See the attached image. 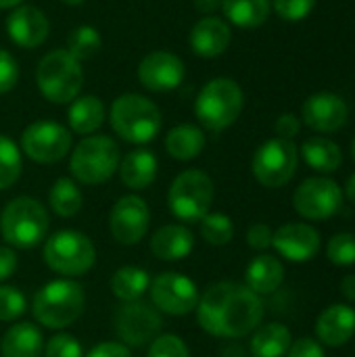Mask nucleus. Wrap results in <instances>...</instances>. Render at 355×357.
Instances as JSON below:
<instances>
[{
	"instance_id": "obj_1",
	"label": "nucleus",
	"mask_w": 355,
	"mask_h": 357,
	"mask_svg": "<svg viewBox=\"0 0 355 357\" xmlns=\"http://www.w3.org/2000/svg\"><path fill=\"white\" fill-rule=\"evenodd\" d=\"M199 326L222 339H241L251 335L264 320V303L245 284L216 282L197 305Z\"/></svg>"
},
{
	"instance_id": "obj_2",
	"label": "nucleus",
	"mask_w": 355,
	"mask_h": 357,
	"mask_svg": "<svg viewBox=\"0 0 355 357\" xmlns=\"http://www.w3.org/2000/svg\"><path fill=\"white\" fill-rule=\"evenodd\" d=\"M86 307V295L80 282L71 278L46 282L33 297L31 314L38 324L52 331L71 326Z\"/></svg>"
},
{
	"instance_id": "obj_3",
	"label": "nucleus",
	"mask_w": 355,
	"mask_h": 357,
	"mask_svg": "<svg viewBox=\"0 0 355 357\" xmlns=\"http://www.w3.org/2000/svg\"><path fill=\"white\" fill-rule=\"evenodd\" d=\"M50 228L46 207L31 197H17L0 213V234L13 249H33Z\"/></svg>"
},
{
	"instance_id": "obj_4",
	"label": "nucleus",
	"mask_w": 355,
	"mask_h": 357,
	"mask_svg": "<svg viewBox=\"0 0 355 357\" xmlns=\"http://www.w3.org/2000/svg\"><path fill=\"white\" fill-rule=\"evenodd\" d=\"M111 128L130 144H146L161 130V111L146 96L130 92L113 100Z\"/></svg>"
},
{
	"instance_id": "obj_5",
	"label": "nucleus",
	"mask_w": 355,
	"mask_h": 357,
	"mask_svg": "<svg viewBox=\"0 0 355 357\" xmlns=\"http://www.w3.org/2000/svg\"><path fill=\"white\" fill-rule=\"evenodd\" d=\"M36 82L46 100L67 105L80 96L84 86V69L80 61L67 52V48H59L40 61L36 69Z\"/></svg>"
},
{
	"instance_id": "obj_6",
	"label": "nucleus",
	"mask_w": 355,
	"mask_h": 357,
	"mask_svg": "<svg viewBox=\"0 0 355 357\" xmlns=\"http://www.w3.org/2000/svg\"><path fill=\"white\" fill-rule=\"evenodd\" d=\"M243 90L230 77H216L203 86L195 102L199 123L211 132L230 128L243 111Z\"/></svg>"
},
{
	"instance_id": "obj_7",
	"label": "nucleus",
	"mask_w": 355,
	"mask_h": 357,
	"mask_svg": "<svg viewBox=\"0 0 355 357\" xmlns=\"http://www.w3.org/2000/svg\"><path fill=\"white\" fill-rule=\"evenodd\" d=\"M119 167V146L111 136H88L71 153V176L86 184L96 186L107 182Z\"/></svg>"
},
{
	"instance_id": "obj_8",
	"label": "nucleus",
	"mask_w": 355,
	"mask_h": 357,
	"mask_svg": "<svg viewBox=\"0 0 355 357\" xmlns=\"http://www.w3.org/2000/svg\"><path fill=\"white\" fill-rule=\"evenodd\" d=\"M213 182L201 169H186L176 176L167 192L169 211L186 224L201 222L213 205Z\"/></svg>"
},
{
	"instance_id": "obj_9",
	"label": "nucleus",
	"mask_w": 355,
	"mask_h": 357,
	"mask_svg": "<svg viewBox=\"0 0 355 357\" xmlns=\"http://www.w3.org/2000/svg\"><path fill=\"white\" fill-rule=\"evenodd\" d=\"M42 255L46 266L65 278H75L86 274L88 270H92L96 261V249L90 236L77 230L54 232L46 241Z\"/></svg>"
},
{
	"instance_id": "obj_10",
	"label": "nucleus",
	"mask_w": 355,
	"mask_h": 357,
	"mask_svg": "<svg viewBox=\"0 0 355 357\" xmlns=\"http://www.w3.org/2000/svg\"><path fill=\"white\" fill-rule=\"evenodd\" d=\"M297 146L293 140L272 138L266 140L253 155V176L266 188H280L291 182L297 172Z\"/></svg>"
},
{
	"instance_id": "obj_11",
	"label": "nucleus",
	"mask_w": 355,
	"mask_h": 357,
	"mask_svg": "<svg viewBox=\"0 0 355 357\" xmlns=\"http://www.w3.org/2000/svg\"><path fill=\"white\" fill-rule=\"evenodd\" d=\"M149 295L157 312L169 316H186L197 310L201 293L192 278L180 272H161L151 280Z\"/></svg>"
},
{
	"instance_id": "obj_12",
	"label": "nucleus",
	"mask_w": 355,
	"mask_h": 357,
	"mask_svg": "<svg viewBox=\"0 0 355 357\" xmlns=\"http://www.w3.org/2000/svg\"><path fill=\"white\" fill-rule=\"evenodd\" d=\"M295 211L314 222L328 220L337 215L343 207V190L341 186L331 178H308L299 184V188L293 195Z\"/></svg>"
},
{
	"instance_id": "obj_13",
	"label": "nucleus",
	"mask_w": 355,
	"mask_h": 357,
	"mask_svg": "<svg viewBox=\"0 0 355 357\" xmlns=\"http://www.w3.org/2000/svg\"><path fill=\"white\" fill-rule=\"evenodd\" d=\"M71 149V134L56 121H36L21 134V151L36 163L50 165L67 157Z\"/></svg>"
},
{
	"instance_id": "obj_14",
	"label": "nucleus",
	"mask_w": 355,
	"mask_h": 357,
	"mask_svg": "<svg viewBox=\"0 0 355 357\" xmlns=\"http://www.w3.org/2000/svg\"><path fill=\"white\" fill-rule=\"evenodd\" d=\"M115 333L123 341L126 347H142L159 337L163 328L161 314L142 301L123 303L113 318Z\"/></svg>"
},
{
	"instance_id": "obj_15",
	"label": "nucleus",
	"mask_w": 355,
	"mask_h": 357,
	"mask_svg": "<svg viewBox=\"0 0 355 357\" xmlns=\"http://www.w3.org/2000/svg\"><path fill=\"white\" fill-rule=\"evenodd\" d=\"M149 226H151V209L144 199L136 195H126L113 205L109 215V228L119 245L126 247L138 245L146 236Z\"/></svg>"
},
{
	"instance_id": "obj_16",
	"label": "nucleus",
	"mask_w": 355,
	"mask_h": 357,
	"mask_svg": "<svg viewBox=\"0 0 355 357\" xmlns=\"http://www.w3.org/2000/svg\"><path fill=\"white\" fill-rule=\"evenodd\" d=\"M186 67L182 59L167 50H155L146 54L138 65V79L153 92H167L184 82Z\"/></svg>"
},
{
	"instance_id": "obj_17",
	"label": "nucleus",
	"mask_w": 355,
	"mask_h": 357,
	"mask_svg": "<svg viewBox=\"0 0 355 357\" xmlns=\"http://www.w3.org/2000/svg\"><path fill=\"white\" fill-rule=\"evenodd\" d=\"M272 247L289 261L303 264L318 255L320 251V234L310 224L291 222L280 226L274 232Z\"/></svg>"
},
{
	"instance_id": "obj_18",
	"label": "nucleus",
	"mask_w": 355,
	"mask_h": 357,
	"mask_svg": "<svg viewBox=\"0 0 355 357\" xmlns=\"http://www.w3.org/2000/svg\"><path fill=\"white\" fill-rule=\"evenodd\" d=\"M349 109L339 94L318 92L303 102V121L316 132H337L347 123Z\"/></svg>"
},
{
	"instance_id": "obj_19",
	"label": "nucleus",
	"mask_w": 355,
	"mask_h": 357,
	"mask_svg": "<svg viewBox=\"0 0 355 357\" xmlns=\"http://www.w3.org/2000/svg\"><path fill=\"white\" fill-rule=\"evenodd\" d=\"M50 23L46 15L36 6H17L6 19V31L10 40L21 48H36L48 38Z\"/></svg>"
},
{
	"instance_id": "obj_20",
	"label": "nucleus",
	"mask_w": 355,
	"mask_h": 357,
	"mask_svg": "<svg viewBox=\"0 0 355 357\" xmlns=\"http://www.w3.org/2000/svg\"><path fill=\"white\" fill-rule=\"evenodd\" d=\"M318 339L328 347H341L355 335V310L343 303L326 307L316 322Z\"/></svg>"
},
{
	"instance_id": "obj_21",
	"label": "nucleus",
	"mask_w": 355,
	"mask_h": 357,
	"mask_svg": "<svg viewBox=\"0 0 355 357\" xmlns=\"http://www.w3.org/2000/svg\"><path fill=\"white\" fill-rule=\"evenodd\" d=\"M232 31L226 21L218 17H203L190 31V48L197 56L213 59L226 52L230 46Z\"/></svg>"
},
{
	"instance_id": "obj_22",
	"label": "nucleus",
	"mask_w": 355,
	"mask_h": 357,
	"mask_svg": "<svg viewBox=\"0 0 355 357\" xmlns=\"http://www.w3.org/2000/svg\"><path fill=\"white\" fill-rule=\"evenodd\" d=\"M195 249V234L182 224L161 226L151 238V253L161 261H180Z\"/></svg>"
},
{
	"instance_id": "obj_23",
	"label": "nucleus",
	"mask_w": 355,
	"mask_h": 357,
	"mask_svg": "<svg viewBox=\"0 0 355 357\" xmlns=\"http://www.w3.org/2000/svg\"><path fill=\"white\" fill-rule=\"evenodd\" d=\"M119 178L132 190L149 188L157 178V155L146 149H136L119 161Z\"/></svg>"
},
{
	"instance_id": "obj_24",
	"label": "nucleus",
	"mask_w": 355,
	"mask_h": 357,
	"mask_svg": "<svg viewBox=\"0 0 355 357\" xmlns=\"http://www.w3.org/2000/svg\"><path fill=\"white\" fill-rule=\"evenodd\" d=\"M285 280V266L274 255H257L245 270V287L255 295H270L278 291Z\"/></svg>"
},
{
	"instance_id": "obj_25",
	"label": "nucleus",
	"mask_w": 355,
	"mask_h": 357,
	"mask_svg": "<svg viewBox=\"0 0 355 357\" xmlns=\"http://www.w3.org/2000/svg\"><path fill=\"white\" fill-rule=\"evenodd\" d=\"M0 351L2 357H40L44 354V337L38 326L19 322L6 331Z\"/></svg>"
},
{
	"instance_id": "obj_26",
	"label": "nucleus",
	"mask_w": 355,
	"mask_h": 357,
	"mask_svg": "<svg viewBox=\"0 0 355 357\" xmlns=\"http://www.w3.org/2000/svg\"><path fill=\"white\" fill-rule=\"evenodd\" d=\"M67 119H69V128L75 134L88 136V134L96 132L103 126V121H105V102L94 94L77 96L69 105Z\"/></svg>"
},
{
	"instance_id": "obj_27",
	"label": "nucleus",
	"mask_w": 355,
	"mask_h": 357,
	"mask_svg": "<svg viewBox=\"0 0 355 357\" xmlns=\"http://www.w3.org/2000/svg\"><path fill=\"white\" fill-rule=\"evenodd\" d=\"M205 149V134L199 126L182 123L167 132L165 136V151L176 161H190L199 157Z\"/></svg>"
},
{
	"instance_id": "obj_28",
	"label": "nucleus",
	"mask_w": 355,
	"mask_h": 357,
	"mask_svg": "<svg viewBox=\"0 0 355 357\" xmlns=\"http://www.w3.org/2000/svg\"><path fill=\"white\" fill-rule=\"evenodd\" d=\"M293 343L291 331L285 324L272 322L257 326L251 337V354L255 357H282Z\"/></svg>"
},
{
	"instance_id": "obj_29",
	"label": "nucleus",
	"mask_w": 355,
	"mask_h": 357,
	"mask_svg": "<svg viewBox=\"0 0 355 357\" xmlns=\"http://www.w3.org/2000/svg\"><path fill=\"white\" fill-rule=\"evenodd\" d=\"M149 287H151L149 272L136 266H123L111 278V293L123 303L140 301L149 293Z\"/></svg>"
},
{
	"instance_id": "obj_30",
	"label": "nucleus",
	"mask_w": 355,
	"mask_h": 357,
	"mask_svg": "<svg viewBox=\"0 0 355 357\" xmlns=\"http://www.w3.org/2000/svg\"><path fill=\"white\" fill-rule=\"evenodd\" d=\"M301 155L305 159V163L322 174H331L337 172L343 163V155L341 149L328 140V138H310L303 142L301 146Z\"/></svg>"
},
{
	"instance_id": "obj_31",
	"label": "nucleus",
	"mask_w": 355,
	"mask_h": 357,
	"mask_svg": "<svg viewBox=\"0 0 355 357\" xmlns=\"http://www.w3.org/2000/svg\"><path fill=\"white\" fill-rule=\"evenodd\" d=\"M222 10L239 27H257L270 15V0H222Z\"/></svg>"
},
{
	"instance_id": "obj_32",
	"label": "nucleus",
	"mask_w": 355,
	"mask_h": 357,
	"mask_svg": "<svg viewBox=\"0 0 355 357\" xmlns=\"http://www.w3.org/2000/svg\"><path fill=\"white\" fill-rule=\"evenodd\" d=\"M84 195L71 178H59L48 192V207L59 218H73L82 211Z\"/></svg>"
},
{
	"instance_id": "obj_33",
	"label": "nucleus",
	"mask_w": 355,
	"mask_h": 357,
	"mask_svg": "<svg viewBox=\"0 0 355 357\" xmlns=\"http://www.w3.org/2000/svg\"><path fill=\"white\" fill-rule=\"evenodd\" d=\"M23 172L21 151L8 136H0V190L10 188Z\"/></svg>"
},
{
	"instance_id": "obj_34",
	"label": "nucleus",
	"mask_w": 355,
	"mask_h": 357,
	"mask_svg": "<svg viewBox=\"0 0 355 357\" xmlns=\"http://www.w3.org/2000/svg\"><path fill=\"white\" fill-rule=\"evenodd\" d=\"M199 224L203 241L211 247H224L234 236V224L226 213H207Z\"/></svg>"
},
{
	"instance_id": "obj_35",
	"label": "nucleus",
	"mask_w": 355,
	"mask_h": 357,
	"mask_svg": "<svg viewBox=\"0 0 355 357\" xmlns=\"http://www.w3.org/2000/svg\"><path fill=\"white\" fill-rule=\"evenodd\" d=\"M98 48H100V36L92 25H80L67 38V52L73 54L77 61L94 56Z\"/></svg>"
},
{
	"instance_id": "obj_36",
	"label": "nucleus",
	"mask_w": 355,
	"mask_h": 357,
	"mask_svg": "<svg viewBox=\"0 0 355 357\" xmlns=\"http://www.w3.org/2000/svg\"><path fill=\"white\" fill-rule=\"evenodd\" d=\"M326 257L335 266H354L355 264V234L339 232L328 241Z\"/></svg>"
},
{
	"instance_id": "obj_37",
	"label": "nucleus",
	"mask_w": 355,
	"mask_h": 357,
	"mask_svg": "<svg viewBox=\"0 0 355 357\" xmlns=\"http://www.w3.org/2000/svg\"><path fill=\"white\" fill-rule=\"evenodd\" d=\"M25 310H27L25 295L15 287L0 284V320L15 322L25 314Z\"/></svg>"
},
{
	"instance_id": "obj_38",
	"label": "nucleus",
	"mask_w": 355,
	"mask_h": 357,
	"mask_svg": "<svg viewBox=\"0 0 355 357\" xmlns=\"http://www.w3.org/2000/svg\"><path fill=\"white\" fill-rule=\"evenodd\" d=\"M146 357H190V351L178 335H159L151 341Z\"/></svg>"
},
{
	"instance_id": "obj_39",
	"label": "nucleus",
	"mask_w": 355,
	"mask_h": 357,
	"mask_svg": "<svg viewBox=\"0 0 355 357\" xmlns=\"http://www.w3.org/2000/svg\"><path fill=\"white\" fill-rule=\"evenodd\" d=\"M44 357H84V349L75 337L59 333L44 345Z\"/></svg>"
},
{
	"instance_id": "obj_40",
	"label": "nucleus",
	"mask_w": 355,
	"mask_h": 357,
	"mask_svg": "<svg viewBox=\"0 0 355 357\" xmlns=\"http://www.w3.org/2000/svg\"><path fill=\"white\" fill-rule=\"evenodd\" d=\"M316 6V0H274L276 13L287 21H301L305 19Z\"/></svg>"
},
{
	"instance_id": "obj_41",
	"label": "nucleus",
	"mask_w": 355,
	"mask_h": 357,
	"mask_svg": "<svg viewBox=\"0 0 355 357\" xmlns=\"http://www.w3.org/2000/svg\"><path fill=\"white\" fill-rule=\"evenodd\" d=\"M17 79H19V65L15 56L0 48V94L13 90Z\"/></svg>"
},
{
	"instance_id": "obj_42",
	"label": "nucleus",
	"mask_w": 355,
	"mask_h": 357,
	"mask_svg": "<svg viewBox=\"0 0 355 357\" xmlns=\"http://www.w3.org/2000/svg\"><path fill=\"white\" fill-rule=\"evenodd\" d=\"M272 238H274V232L268 224L257 222L247 230V245L255 251H266L268 247H272Z\"/></svg>"
},
{
	"instance_id": "obj_43",
	"label": "nucleus",
	"mask_w": 355,
	"mask_h": 357,
	"mask_svg": "<svg viewBox=\"0 0 355 357\" xmlns=\"http://www.w3.org/2000/svg\"><path fill=\"white\" fill-rule=\"evenodd\" d=\"M287 354L289 357H324V347L318 341L303 337V339H297L295 343H291Z\"/></svg>"
},
{
	"instance_id": "obj_44",
	"label": "nucleus",
	"mask_w": 355,
	"mask_h": 357,
	"mask_svg": "<svg viewBox=\"0 0 355 357\" xmlns=\"http://www.w3.org/2000/svg\"><path fill=\"white\" fill-rule=\"evenodd\" d=\"M299 128H301V121L293 113H285L276 121V134H278V138H285V140L295 138L299 134Z\"/></svg>"
},
{
	"instance_id": "obj_45",
	"label": "nucleus",
	"mask_w": 355,
	"mask_h": 357,
	"mask_svg": "<svg viewBox=\"0 0 355 357\" xmlns=\"http://www.w3.org/2000/svg\"><path fill=\"white\" fill-rule=\"evenodd\" d=\"M17 266H19V259H17L15 249L0 245V282L8 280L15 274Z\"/></svg>"
},
{
	"instance_id": "obj_46",
	"label": "nucleus",
	"mask_w": 355,
	"mask_h": 357,
	"mask_svg": "<svg viewBox=\"0 0 355 357\" xmlns=\"http://www.w3.org/2000/svg\"><path fill=\"white\" fill-rule=\"evenodd\" d=\"M86 357H132V351L123 343H100L90 349Z\"/></svg>"
},
{
	"instance_id": "obj_47",
	"label": "nucleus",
	"mask_w": 355,
	"mask_h": 357,
	"mask_svg": "<svg viewBox=\"0 0 355 357\" xmlns=\"http://www.w3.org/2000/svg\"><path fill=\"white\" fill-rule=\"evenodd\" d=\"M195 6H197L199 13L213 15V13L222 6V0H195Z\"/></svg>"
},
{
	"instance_id": "obj_48",
	"label": "nucleus",
	"mask_w": 355,
	"mask_h": 357,
	"mask_svg": "<svg viewBox=\"0 0 355 357\" xmlns=\"http://www.w3.org/2000/svg\"><path fill=\"white\" fill-rule=\"evenodd\" d=\"M341 293L355 303V274H349L341 280Z\"/></svg>"
},
{
	"instance_id": "obj_49",
	"label": "nucleus",
	"mask_w": 355,
	"mask_h": 357,
	"mask_svg": "<svg viewBox=\"0 0 355 357\" xmlns=\"http://www.w3.org/2000/svg\"><path fill=\"white\" fill-rule=\"evenodd\" d=\"M345 197L355 205V174L347 180V184H345Z\"/></svg>"
},
{
	"instance_id": "obj_50",
	"label": "nucleus",
	"mask_w": 355,
	"mask_h": 357,
	"mask_svg": "<svg viewBox=\"0 0 355 357\" xmlns=\"http://www.w3.org/2000/svg\"><path fill=\"white\" fill-rule=\"evenodd\" d=\"M23 0H0V8H10V6H19Z\"/></svg>"
},
{
	"instance_id": "obj_51",
	"label": "nucleus",
	"mask_w": 355,
	"mask_h": 357,
	"mask_svg": "<svg viewBox=\"0 0 355 357\" xmlns=\"http://www.w3.org/2000/svg\"><path fill=\"white\" fill-rule=\"evenodd\" d=\"M65 4H71V6H75V4H82L84 0H63Z\"/></svg>"
},
{
	"instance_id": "obj_52",
	"label": "nucleus",
	"mask_w": 355,
	"mask_h": 357,
	"mask_svg": "<svg viewBox=\"0 0 355 357\" xmlns=\"http://www.w3.org/2000/svg\"><path fill=\"white\" fill-rule=\"evenodd\" d=\"M352 155H354V161H355V140H354V146H352Z\"/></svg>"
}]
</instances>
